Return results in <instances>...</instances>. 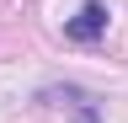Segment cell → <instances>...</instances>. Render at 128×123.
Instances as JSON below:
<instances>
[{
    "mask_svg": "<svg viewBox=\"0 0 128 123\" xmlns=\"http://www.w3.org/2000/svg\"><path fill=\"white\" fill-rule=\"evenodd\" d=\"M102 32H107V6H102V0H86V6L64 22V38H70V43H96Z\"/></svg>",
    "mask_w": 128,
    "mask_h": 123,
    "instance_id": "cell-2",
    "label": "cell"
},
{
    "mask_svg": "<svg viewBox=\"0 0 128 123\" xmlns=\"http://www.w3.org/2000/svg\"><path fill=\"white\" fill-rule=\"evenodd\" d=\"M38 102L48 107V112H64L70 123H102L96 96H91V91H80V86H43V91H38Z\"/></svg>",
    "mask_w": 128,
    "mask_h": 123,
    "instance_id": "cell-1",
    "label": "cell"
}]
</instances>
